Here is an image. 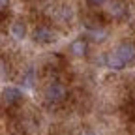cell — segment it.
I'll return each instance as SVG.
<instances>
[{
	"label": "cell",
	"mask_w": 135,
	"mask_h": 135,
	"mask_svg": "<svg viewBox=\"0 0 135 135\" xmlns=\"http://www.w3.org/2000/svg\"><path fill=\"white\" fill-rule=\"evenodd\" d=\"M133 60H135V45L129 41L120 43L113 53L107 55V66L113 68V70H122Z\"/></svg>",
	"instance_id": "6da1fadb"
},
{
	"label": "cell",
	"mask_w": 135,
	"mask_h": 135,
	"mask_svg": "<svg viewBox=\"0 0 135 135\" xmlns=\"http://www.w3.org/2000/svg\"><path fill=\"white\" fill-rule=\"evenodd\" d=\"M66 96H68V88L62 81H53L45 90V99L49 103H60L66 99Z\"/></svg>",
	"instance_id": "7a4b0ae2"
},
{
	"label": "cell",
	"mask_w": 135,
	"mask_h": 135,
	"mask_svg": "<svg viewBox=\"0 0 135 135\" xmlns=\"http://www.w3.org/2000/svg\"><path fill=\"white\" fill-rule=\"evenodd\" d=\"M32 38H34V41L40 43V45H47V43H53V41L56 40V34H55L53 28H49V26H45V25H40V26L34 28Z\"/></svg>",
	"instance_id": "3957f363"
},
{
	"label": "cell",
	"mask_w": 135,
	"mask_h": 135,
	"mask_svg": "<svg viewBox=\"0 0 135 135\" xmlns=\"http://www.w3.org/2000/svg\"><path fill=\"white\" fill-rule=\"evenodd\" d=\"M23 98V92L17 88V86H6L4 90H2V101L6 105H13V103H17Z\"/></svg>",
	"instance_id": "277c9868"
},
{
	"label": "cell",
	"mask_w": 135,
	"mask_h": 135,
	"mask_svg": "<svg viewBox=\"0 0 135 135\" xmlns=\"http://www.w3.org/2000/svg\"><path fill=\"white\" fill-rule=\"evenodd\" d=\"M109 15L114 17V19H124L128 15V6L122 2V0H113L109 4Z\"/></svg>",
	"instance_id": "5b68a950"
},
{
	"label": "cell",
	"mask_w": 135,
	"mask_h": 135,
	"mask_svg": "<svg viewBox=\"0 0 135 135\" xmlns=\"http://www.w3.org/2000/svg\"><path fill=\"white\" fill-rule=\"evenodd\" d=\"M11 36H13L15 40H25V36H26V26H25L23 21L13 23V26H11Z\"/></svg>",
	"instance_id": "8992f818"
},
{
	"label": "cell",
	"mask_w": 135,
	"mask_h": 135,
	"mask_svg": "<svg viewBox=\"0 0 135 135\" xmlns=\"http://www.w3.org/2000/svg\"><path fill=\"white\" fill-rule=\"evenodd\" d=\"M71 53L75 56H84L86 55V41L84 40H75L71 43Z\"/></svg>",
	"instance_id": "52a82bcc"
},
{
	"label": "cell",
	"mask_w": 135,
	"mask_h": 135,
	"mask_svg": "<svg viewBox=\"0 0 135 135\" xmlns=\"http://www.w3.org/2000/svg\"><path fill=\"white\" fill-rule=\"evenodd\" d=\"M105 2H107V0H86V4L90 8H99V6H103Z\"/></svg>",
	"instance_id": "ba28073f"
}]
</instances>
